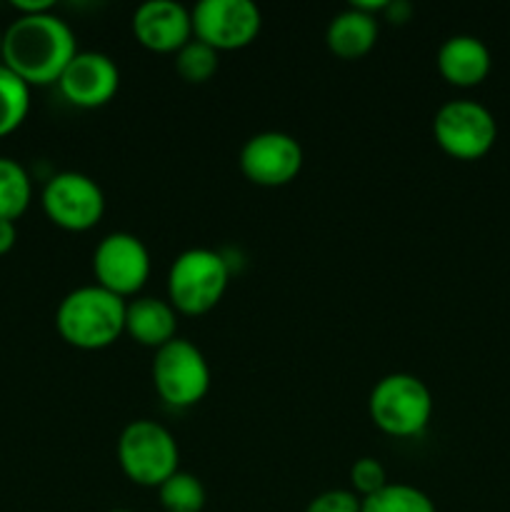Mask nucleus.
<instances>
[{
	"label": "nucleus",
	"mask_w": 510,
	"mask_h": 512,
	"mask_svg": "<svg viewBox=\"0 0 510 512\" xmlns=\"http://www.w3.org/2000/svg\"><path fill=\"white\" fill-rule=\"evenodd\" d=\"M78 53L75 33L60 15H18L3 33L5 68L13 70L28 85L58 83L63 70Z\"/></svg>",
	"instance_id": "obj_1"
},
{
	"label": "nucleus",
	"mask_w": 510,
	"mask_h": 512,
	"mask_svg": "<svg viewBox=\"0 0 510 512\" xmlns=\"http://www.w3.org/2000/svg\"><path fill=\"white\" fill-rule=\"evenodd\" d=\"M438 70L450 85L470 88L488 78L490 73V50L480 38L468 33L450 35L438 48Z\"/></svg>",
	"instance_id": "obj_14"
},
{
	"label": "nucleus",
	"mask_w": 510,
	"mask_h": 512,
	"mask_svg": "<svg viewBox=\"0 0 510 512\" xmlns=\"http://www.w3.org/2000/svg\"><path fill=\"white\" fill-rule=\"evenodd\" d=\"M175 70L185 83H205L218 70V50L198 38H190L175 55Z\"/></svg>",
	"instance_id": "obj_21"
},
{
	"label": "nucleus",
	"mask_w": 510,
	"mask_h": 512,
	"mask_svg": "<svg viewBox=\"0 0 510 512\" xmlns=\"http://www.w3.org/2000/svg\"><path fill=\"white\" fill-rule=\"evenodd\" d=\"M378 40V20L373 13H365L350 5L348 10H340L333 15L325 30V43L340 58H360L368 53Z\"/></svg>",
	"instance_id": "obj_16"
},
{
	"label": "nucleus",
	"mask_w": 510,
	"mask_h": 512,
	"mask_svg": "<svg viewBox=\"0 0 510 512\" xmlns=\"http://www.w3.org/2000/svg\"><path fill=\"white\" fill-rule=\"evenodd\" d=\"M360 512H438L420 488L408 483H388L378 493L360 498Z\"/></svg>",
	"instance_id": "obj_18"
},
{
	"label": "nucleus",
	"mask_w": 510,
	"mask_h": 512,
	"mask_svg": "<svg viewBox=\"0 0 510 512\" xmlns=\"http://www.w3.org/2000/svg\"><path fill=\"white\" fill-rule=\"evenodd\" d=\"M385 13L390 15V20L393 23H403V20H408L410 15V5L403 3V0H388V5H385Z\"/></svg>",
	"instance_id": "obj_26"
},
{
	"label": "nucleus",
	"mask_w": 510,
	"mask_h": 512,
	"mask_svg": "<svg viewBox=\"0 0 510 512\" xmlns=\"http://www.w3.org/2000/svg\"><path fill=\"white\" fill-rule=\"evenodd\" d=\"M110 512H130V510H110Z\"/></svg>",
	"instance_id": "obj_28"
},
{
	"label": "nucleus",
	"mask_w": 510,
	"mask_h": 512,
	"mask_svg": "<svg viewBox=\"0 0 510 512\" xmlns=\"http://www.w3.org/2000/svg\"><path fill=\"white\" fill-rule=\"evenodd\" d=\"M153 383L173 408H190L210 390V365L203 350L185 338H173L155 350Z\"/></svg>",
	"instance_id": "obj_6"
},
{
	"label": "nucleus",
	"mask_w": 510,
	"mask_h": 512,
	"mask_svg": "<svg viewBox=\"0 0 510 512\" xmlns=\"http://www.w3.org/2000/svg\"><path fill=\"white\" fill-rule=\"evenodd\" d=\"M58 85L68 103L80 108H98L118 93V63L98 50H83V53L78 50L58 78Z\"/></svg>",
	"instance_id": "obj_12"
},
{
	"label": "nucleus",
	"mask_w": 510,
	"mask_h": 512,
	"mask_svg": "<svg viewBox=\"0 0 510 512\" xmlns=\"http://www.w3.org/2000/svg\"><path fill=\"white\" fill-rule=\"evenodd\" d=\"M118 460L133 483L160 488L170 475L178 473V440L155 420H133L118 438Z\"/></svg>",
	"instance_id": "obj_5"
},
{
	"label": "nucleus",
	"mask_w": 510,
	"mask_h": 512,
	"mask_svg": "<svg viewBox=\"0 0 510 512\" xmlns=\"http://www.w3.org/2000/svg\"><path fill=\"white\" fill-rule=\"evenodd\" d=\"M33 200V183L15 158L0 155V218L18 220Z\"/></svg>",
	"instance_id": "obj_17"
},
{
	"label": "nucleus",
	"mask_w": 510,
	"mask_h": 512,
	"mask_svg": "<svg viewBox=\"0 0 510 512\" xmlns=\"http://www.w3.org/2000/svg\"><path fill=\"white\" fill-rule=\"evenodd\" d=\"M0 53H3V33H0Z\"/></svg>",
	"instance_id": "obj_27"
},
{
	"label": "nucleus",
	"mask_w": 510,
	"mask_h": 512,
	"mask_svg": "<svg viewBox=\"0 0 510 512\" xmlns=\"http://www.w3.org/2000/svg\"><path fill=\"white\" fill-rule=\"evenodd\" d=\"M125 305V298L103 285H80L58 303L55 328L60 338L75 348H108L125 333Z\"/></svg>",
	"instance_id": "obj_2"
},
{
	"label": "nucleus",
	"mask_w": 510,
	"mask_h": 512,
	"mask_svg": "<svg viewBox=\"0 0 510 512\" xmlns=\"http://www.w3.org/2000/svg\"><path fill=\"white\" fill-rule=\"evenodd\" d=\"M133 33L145 48L178 53L193 38L190 10L175 0H145L133 13Z\"/></svg>",
	"instance_id": "obj_13"
},
{
	"label": "nucleus",
	"mask_w": 510,
	"mask_h": 512,
	"mask_svg": "<svg viewBox=\"0 0 510 512\" xmlns=\"http://www.w3.org/2000/svg\"><path fill=\"white\" fill-rule=\"evenodd\" d=\"M435 143L458 160H478L495 145V115L478 100H448L433 118Z\"/></svg>",
	"instance_id": "obj_7"
},
{
	"label": "nucleus",
	"mask_w": 510,
	"mask_h": 512,
	"mask_svg": "<svg viewBox=\"0 0 510 512\" xmlns=\"http://www.w3.org/2000/svg\"><path fill=\"white\" fill-rule=\"evenodd\" d=\"M93 270L98 285L125 298V295L138 293L148 280L150 253L138 235L118 230V233L105 235L95 245Z\"/></svg>",
	"instance_id": "obj_10"
},
{
	"label": "nucleus",
	"mask_w": 510,
	"mask_h": 512,
	"mask_svg": "<svg viewBox=\"0 0 510 512\" xmlns=\"http://www.w3.org/2000/svg\"><path fill=\"white\" fill-rule=\"evenodd\" d=\"M175 330H178V310L170 305V300L143 295L125 305V333L133 335L138 343L158 350L178 338Z\"/></svg>",
	"instance_id": "obj_15"
},
{
	"label": "nucleus",
	"mask_w": 510,
	"mask_h": 512,
	"mask_svg": "<svg viewBox=\"0 0 510 512\" xmlns=\"http://www.w3.org/2000/svg\"><path fill=\"white\" fill-rule=\"evenodd\" d=\"M30 110V85L0 63V138L23 125Z\"/></svg>",
	"instance_id": "obj_19"
},
{
	"label": "nucleus",
	"mask_w": 510,
	"mask_h": 512,
	"mask_svg": "<svg viewBox=\"0 0 510 512\" xmlns=\"http://www.w3.org/2000/svg\"><path fill=\"white\" fill-rule=\"evenodd\" d=\"M350 483H353V493L358 498H368V495L378 493L388 485V475L380 460L375 458H360L350 468Z\"/></svg>",
	"instance_id": "obj_22"
},
{
	"label": "nucleus",
	"mask_w": 510,
	"mask_h": 512,
	"mask_svg": "<svg viewBox=\"0 0 510 512\" xmlns=\"http://www.w3.org/2000/svg\"><path fill=\"white\" fill-rule=\"evenodd\" d=\"M15 240H18V228H15V220L0 218V255H5L8 250H13Z\"/></svg>",
	"instance_id": "obj_25"
},
{
	"label": "nucleus",
	"mask_w": 510,
	"mask_h": 512,
	"mask_svg": "<svg viewBox=\"0 0 510 512\" xmlns=\"http://www.w3.org/2000/svg\"><path fill=\"white\" fill-rule=\"evenodd\" d=\"M40 200L48 218L65 230L93 228L105 213V195L100 185L78 170L55 173L45 183Z\"/></svg>",
	"instance_id": "obj_9"
},
{
	"label": "nucleus",
	"mask_w": 510,
	"mask_h": 512,
	"mask_svg": "<svg viewBox=\"0 0 510 512\" xmlns=\"http://www.w3.org/2000/svg\"><path fill=\"white\" fill-rule=\"evenodd\" d=\"M303 168V148L283 130L250 135L240 148V170L248 180L268 188L290 183Z\"/></svg>",
	"instance_id": "obj_11"
},
{
	"label": "nucleus",
	"mask_w": 510,
	"mask_h": 512,
	"mask_svg": "<svg viewBox=\"0 0 510 512\" xmlns=\"http://www.w3.org/2000/svg\"><path fill=\"white\" fill-rule=\"evenodd\" d=\"M305 512H360V498L353 490H325L310 500Z\"/></svg>",
	"instance_id": "obj_23"
},
{
	"label": "nucleus",
	"mask_w": 510,
	"mask_h": 512,
	"mask_svg": "<svg viewBox=\"0 0 510 512\" xmlns=\"http://www.w3.org/2000/svg\"><path fill=\"white\" fill-rule=\"evenodd\" d=\"M195 38L215 50L250 45L260 33L263 15L253 0H200L190 10Z\"/></svg>",
	"instance_id": "obj_8"
},
{
	"label": "nucleus",
	"mask_w": 510,
	"mask_h": 512,
	"mask_svg": "<svg viewBox=\"0 0 510 512\" xmlns=\"http://www.w3.org/2000/svg\"><path fill=\"white\" fill-rule=\"evenodd\" d=\"M373 423L395 438H413L433 418V393L410 373H390L373 385L368 398Z\"/></svg>",
	"instance_id": "obj_3"
},
{
	"label": "nucleus",
	"mask_w": 510,
	"mask_h": 512,
	"mask_svg": "<svg viewBox=\"0 0 510 512\" xmlns=\"http://www.w3.org/2000/svg\"><path fill=\"white\" fill-rule=\"evenodd\" d=\"M228 280V260L218 250L188 248L168 270V300L178 313H208L223 298Z\"/></svg>",
	"instance_id": "obj_4"
},
{
	"label": "nucleus",
	"mask_w": 510,
	"mask_h": 512,
	"mask_svg": "<svg viewBox=\"0 0 510 512\" xmlns=\"http://www.w3.org/2000/svg\"><path fill=\"white\" fill-rule=\"evenodd\" d=\"M13 8L20 15H38L53 10V0H13Z\"/></svg>",
	"instance_id": "obj_24"
},
{
	"label": "nucleus",
	"mask_w": 510,
	"mask_h": 512,
	"mask_svg": "<svg viewBox=\"0 0 510 512\" xmlns=\"http://www.w3.org/2000/svg\"><path fill=\"white\" fill-rule=\"evenodd\" d=\"M160 505L168 512H200L205 508V488L198 475L178 473L170 475L158 488Z\"/></svg>",
	"instance_id": "obj_20"
}]
</instances>
